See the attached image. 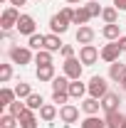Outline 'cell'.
Masks as SVG:
<instances>
[{
  "label": "cell",
  "mask_w": 126,
  "mask_h": 128,
  "mask_svg": "<svg viewBox=\"0 0 126 128\" xmlns=\"http://www.w3.org/2000/svg\"><path fill=\"white\" fill-rule=\"evenodd\" d=\"M72 12H74V8H64L62 12L52 15L49 17V30L54 32V34H64V32L69 30V25H72Z\"/></svg>",
  "instance_id": "cell-1"
},
{
  "label": "cell",
  "mask_w": 126,
  "mask_h": 128,
  "mask_svg": "<svg viewBox=\"0 0 126 128\" xmlns=\"http://www.w3.org/2000/svg\"><path fill=\"white\" fill-rule=\"evenodd\" d=\"M82 72H84V64H82V59H79V57H69V59H64L62 74L67 76V79H72V81L82 79Z\"/></svg>",
  "instance_id": "cell-2"
},
{
  "label": "cell",
  "mask_w": 126,
  "mask_h": 128,
  "mask_svg": "<svg viewBox=\"0 0 126 128\" xmlns=\"http://www.w3.org/2000/svg\"><path fill=\"white\" fill-rule=\"evenodd\" d=\"M8 57H10V62H13V64H20V66L35 62V54H32L30 47H10Z\"/></svg>",
  "instance_id": "cell-3"
},
{
  "label": "cell",
  "mask_w": 126,
  "mask_h": 128,
  "mask_svg": "<svg viewBox=\"0 0 126 128\" xmlns=\"http://www.w3.org/2000/svg\"><path fill=\"white\" fill-rule=\"evenodd\" d=\"M87 91H89V96H94V98H104V96L109 94V84H106V79L104 76H92L89 79V84H87Z\"/></svg>",
  "instance_id": "cell-4"
},
{
  "label": "cell",
  "mask_w": 126,
  "mask_h": 128,
  "mask_svg": "<svg viewBox=\"0 0 126 128\" xmlns=\"http://www.w3.org/2000/svg\"><path fill=\"white\" fill-rule=\"evenodd\" d=\"M17 20H20V10L17 8H5L3 15H0V30L3 32H10L13 27H17Z\"/></svg>",
  "instance_id": "cell-5"
},
{
  "label": "cell",
  "mask_w": 126,
  "mask_h": 128,
  "mask_svg": "<svg viewBox=\"0 0 126 128\" xmlns=\"http://www.w3.org/2000/svg\"><path fill=\"white\" fill-rule=\"evenodd\" d=\"M99 57H101V49H96L94 44H82V49H79V59H82L84 66L96 64V62H99Z\"/></svg>",
  "instance_id": "cell-6"
},
{
  "label": "cell",
  "mask_w": 126,
  "mask_h": 128,
  "mask_svg": "<svg viewBox=\"0 0 126 128\" xmlns=\"http://www.w3.org/2000/svg\"><path fill=\"white\" fill-rule=\"evenodd\" d=\"M20 34H25V37H32L35 32H37V22H35V17L32 15H20V20H17V27H15Z\"/></svg>",
  "instance_id": "cell-7"
},
{
  "label": "cell",
  "mask_w": 126,
  "mask_h": 128,
  "mask_svg": "<svg viewBox=\"0 0 126 128\" xmlns=\"http://www.w3.org/2000/svg\"><path fill=\"white\" fill-rule=\"evenodd\" d=\"M121 52H124V49L119 47V42H109V44L101 47V59H104L106 64H114V62L121 59Z\"/></svg>",
  "instance_id": "cell-8"
},
{
  "label": "cell",
  "mask_w": 126,
  "mask_h": 128,
  "mask_svg": "<svg viewBox=\"0 0 126 128\" xmlns=\"http://www.w3.org/2000/svg\"><path fill=\"white\" fill-rule=\"evenodd\" d=\"M59 121H62L64 126L77 123V121H79V108L74 106V104H64V106H59Z\"/></svg>",
  "instance_id": "cell-9"
},
{
  "label": "cell",
  "mask_w": 126,
  "mask_h": 128,
  "mask_svg": "<svg viewBox=\"0 0 126 128\" xmlns=\"http://www.w3.org/2000/svg\"><path fill=\"white\" fill-rule=\"evenodd\" d=\"M119 104H121V96L116 94V91H109V94L101 98V111H104V113L119 111Z\"/></svg>",
  "instance_id": "cell-10"
},
{
  "label": "cell",
  "mask_w": 126,
  "mask_h": 128,
  "mask_svg": "<svg viewBox=\"0 0 126 128\" xmlns=\"http://www.w3.org/2000/svg\"><path fill=\"white\" fill-rule=\"evenodd\" d=\"M124 76H126V64L121 62V59L114 62V64H109V79L114 81V84H121Z\"/></svg>",
  "instance_id": "cell-11"
},
{
  "label": "cell",
  "mask_w": 126,
  "mask_h": 128,
  "mask_svg": "<svg viewBox=\"0 0 126 128\" xmlns=\"http://www.w3.org/2000/svg\"><path fill=\"white\" fill-rule=\"evenodd\" d=\"M82 111L87 113V116H96V113L101 111V98H94V96L82 98Z\"/></svg>",
  "instance_id": "cell-12"
},
{
  "label": "cell",
  "mask_w": 126,
  "mask_h": 128,
  "mask_svg": "<svg viewBox=\"0 0 126 128\" xmlns=\"http://www.w3.org/2000/svg\"><path fill=\"white\" fill-rule=\"evenodd\" d=\"M94 37H96V32L89 27V25H82L77 30V34H74V40H77L79 44H92L94 42Z\"/></svg>",
  "instance_id": "cell-13"
},
{
  "label": "cell",
  "mask_w": 126,
  "mask_h": 128,
  "mask_svg": "<svg viewBox=\"0 0 126 128\" xmlns=\"http://www.w3.org/2000/svg\"><path fill=\"white\" fill-rule=\"evenodd\" d=\"M104 118H106V128H124L126 126V116L121 111H111Z\"/></svg>",
  "instance_id": "cell-14"
},
{
  "label": "cell",
  "mask_w": 126,
  "mask_h": 128,
  "mask_svg": "<svg viewBox=\"0 0 126 128\" xmlns=\"http://www.w3.org/2000/svg\"><path fill=\"white\" fill-rule=\"evenodd\" d=\"M57 116H59V108H57V104H45V106L40 108V118H42L45 123H52Z\"/></svg>",
  "instance_id": "cell-15"
},
{
  "label": "cell",
  "mask_w": 126,
  "mask_h": 128,
  "mask_svg": "<svg viewBox=\"0 0 126 128\" xmlns=\"http://www.w3.org/2000/svg\"><path fill=\"white\" fill-rule=\"evenodd\" d=\"M89 20H92V15L87 12V8H84V5L74 8V12H72V25H79V27H82V25H87Z\"/></svg>",
  "instance_id": "cell-16"
},
{
  "label": "cell",
  "mask_w": 126,
  "mask_h": 128,
  "mask_svg": "<svg viewBox=\"0 0 126 128\" xmlns=\"http://www.w3.org/2000/svg\"><path fill=\"white\" fill-rule=\"evenodd\" d=\"M101 34H104V40L116 42V40L121 37V27H119V22H114V25H104V27H101Z\"/></svg>",
  "instance_id": "cell-17"
},
{
  "label": "cell",
  "mask_w": 126,
  "mask_h": 128,
  "mask_svg": "<svg viewBox=\"0 0 126 128\" xmlns=\"http://www.w3.org/2000/svg\"><path fill=\"white\" fill-rule=\"evenodd\" d=\"M62 47H64V42L59 40V34H54V32L45 34V49H49V52H59Z\"/></svg>",
  "instance_id": "cell-18"
},
{
  "label": "cell",
  "mask_w": 126,
  "mask_h": 128,
  "mask_svg": "<svg viewBox=\"0 0 126 128\" xmlns=\"http://www.w3.org/2000/svg\"><path fill=\"white\" fill-rule=\"evenodd\" d=\"M87 94H89V91H87V84H82V79L69 84V98H84Z\"/></svg>",
  "instance_id": "cell-19"
},
{
  "label": "cell",
  "mask_w": 126,
  "mask_h": 128,
  "mask_svg": "<svg viewBox=\"0 0 126 128\" xmlns=\"http://www.w3.org/2000/svg\"><path fill=\"white\" fill-rule=\"evenodd\" d=\"M54 76H57V72H54V64L37 66V79H40V81H52Z\"/></svg>",
  "instance_id": "cell-20"
},
{
  "label": "cell",
  "mask_w": 126,
  "mask_h": 128,
  "mask_svg": "<svg viewBox=\"0 0 126 128\" xmlns=\"http://www.w3.org/2000/svg\"><path fill=\"white\" fill-rule=\"evenodd\" d=\"M20 128H37V116H35L32 108H27L20 116Z\"/></svg>",
  "instance_id": "cell-21"
},
{
  "label": "cell",
  "mask_w": 126,
  "mask_h": 128,
  "mask_svg": "<svg viewBox=\"0 0 126 128\" xmlns=\"http://www.w3.org/2000/svg\"><path fill=\"white\" fill-rule=\"evenodd\" d=\"M15 98H17L15 89H8V86H3V89H0V106H3V108H8Z\"/></svg>",
  "instance_id": "cell-22"
},
{
  "label": "cell",
  "mask_w": 126,
  "mask_h": 128,
  "mask_svg": "<svg viewBox=\"0 0 126 128\" xmlns=\"http://www.w3.org/2000/svg\"><path fill=\"white\" fill-rule=\"evenodd\" d=\"M69 84H72V79H67L64 74H59V76L52 79V91H69Z\"/></svg>",
  "instance_id": "cell-23"
},
{
  "label": "cell",
  "mask_w": 126,
  "mask_h": 128,
  "mask_svg": "<svg viewBox=\"0 0 126 128\" xmlns=\"http://www.w3.org/2000/svg\"><path fill=\"white\" fill-rule=\"evenodd\" d=\"M82 128H106V118H99V116H87L82 121Z\"/></svg>",
  "instance_id": "cell-24"
},
{
  "label": "cell",
  "mask_w": 126,
  "mask_h": 128,
  "mask_svg": "<svg viewBox=\"0 0 126 128\" xmlns=\"http://www.w3.org/2000/svg\"><path fill=\"white\" fill-rule=\"evenodd\" d=\"M52 54H54V52H49V49H40V52H35V64H37V66L52 64Z\"/></svg>",
  "instance_id": "cell-25"
},
{
  "label": "cell",
  "mask_w": 126,
  "mask_h": 128,
  "mask_svg": "<svg viewBox=\"0 0 126 128\" xmlns=\"http://www.w3.org/2000/svg\"><path fill=\"white\" fill-rule=\"evenodd\" d=\"M25 111H27V104H25L22 98H15V101L8 106V113H13V116H17V118H20Z\"/></svg>",
  "instance_id": "cell-26"
},
{
  "label": "cell",
  "mask_w": 126,
  "mask_h": 128,
  "mask_svg": "<svg viewBox=\"0 0 126 128\" xmlns=\"http://www.w3.org/2000/svg\"><path fill=\"white\" fill-rule=\"evenodd\" d=\"M27 47L35 49V52H40V49H45V34H32V37H27Z\"/></svg>",
  "instance_id": "cell-27"
},
{
  "label": "cell",
  "mask_w": 126,
  "mask_h": 128,
  "mask_svg": "<svg viewBox=\"0 0 126 128\" xmlns=\"http://www.w3.org/2000/svg\"><path fill=\"white\" fill-rule=\"evenodd\" d=\"M15 94H17V98H22V101H27V98H30V96L35 94V91H32V86H30V84H25V81H20V84L15 86Z\"/></svg>",
  "instance_id": "cell-28"
},
{
  "label": "cell",
  "mask_w": 126,
  "mask_h": 128,
  "mask_svg": "<svg viewBox=\"0 0 126 128\" xmlns=\"http://www.w3.org/2000/svg\"><path fill=\"white\" fill-rule=\"evenodd\" d=\"M17 123H20V118L13 116V113H3L0 116V128H17Z\"/></svg>",
  "instance_id": "cell-29"
},
{
  "label": "cell",
  "mask_w": 126,
  "mask_h": 128,
  "mask_svg": "<svg viewBox=\"0 0 126 128\" xmlns=\"http://www.w3.org/2000/svg\"><path fill=\"white\" fill-rule=\"evenodd\" d=\"M101 20H104V25H114V22L119 20V10H116V8H104Z\"/></svg>",
  "instance_id": "cell-30"
},
{
  "label": "cell",
  "mask_w": 126,
  "mask_h": 128,
  "mask_svg": "<svg viewBox=\"0 0 126 128\" xmlns=\"http://www.w3.org/2000/svg\"><path fill=\"white\" fill-rule=\"evenodd\" d=\"M25 104H27V108H32V111H40V108L45 106V101H42V96H40V94H32Z\"/></svg>",
  "instance_id": "cell-31"
},
{
  "label": "cell",
  "mask_w": 126,
  "mask_h": 128,
  "mask_svg": "<svg viewBox=\"0 0 126 128\" xmlns=\"http://www.w3.org/2000/svg\"><path fill=\"white\" fill-rule=\"evenodd\" d=\"M13 79V64H0V84H8Z\"/></svg>",
  "instance_id": "cell-32"
},
{
  "label": "cell",
  "mask_w": 126,
  "mask_h": 128,
  "mask_svg": "<svg viewBox=\"0 0 126 128\" xmlns=\"http://www.w3.org/2000/svg\"><path fill=\"white\" fill-rule=\"evenodd\" d=\"M84 8H87V12H89L92 17H101V12H104V8H99V2H96V0H89Z\"/></svg>",
  "instance_id": "cell-33"
},
{
  "label": "cell",
  "mask_w": 126,
  "mask_h": 128,
  "mask_svg": "<svg viewBox=\"0 0 126 128\" xmlns=\"http://www.w3.org/2000/svg\"><path fill=\"white\" fill-rule=\"evenodd\" d=\"M69 101V91H52V104H67Z\"/></svg>",
  "instance_id": "cell-34"
},
{
  "label": "cell",
  "mask_w": 126,
  "mask_h": 128,
  "mask_svg": "<svg viewBox=\"0 0 126 128\" xmlns=\"http://www.w3.org/2000/svg\"><path fill=\"white\" fill-rule=\"evenodd\" d=\"M59 54H62L64 59H69V57H74V47H72V44H64V47L59 49Z\"/></svg>",
  "instance_id": "cell-35"
},
{
  "label": "cell",
  "mask_w": 126,
  "mask_h": 128,
  "mask_svg": "<svg viewBox=\"0 0 126 128\" xmlns=\"http://www.w3.org/2000/svg\"><path fill=\"white\" fill-rule=\"evenodd\" d=\"M114 8L116 10H126V0H114Z\"/></svg>",
  "instance_id": "cell-36"
},
{
  "label": "cell",
  "mask_w": 126,
  "mask_h": 128,
  "mask_svg": "<svg viewBox=\"0 0 126 128\" xmlns=\"http://www.w3.org/2000/svg\"><path fill=\"white\" fill-rule=\"evenodd\" d=\"M116 42H119V47H121V49H124V52H126V34H121V37H119Z\"/></svg>",
  "instance_id": "cell-37"
},
{
  "label": "cell",
  "mask_w": 126,
  "mask_h": 128,
  "mask_svg": "<svg viewBox=\"0 0 126 128\" xmlns=\"http://www.w3.org/2000/svg\"><path fill=\"white\" fill-rule=\"evenodd\" d=\"M8 2H10V5H13V8H20V5H25V2H27V0H8Z\"/></svg>",
  "instance_id": "cell-38"
},
{
  "label": "cell",
  "mask_w": 126,
  "mask_h": 128,
  "mask_svg": "<svg viewBox=\"0 0 126 128\" xmlns=\"http://www.w3.org/2000/svg\"><path fill=\"white\" fill-rule=\"evenodd\" d=\"M69 5H79V2H84V0H67Z\"/></svg>",
  "instance_id": "cell-39"
},
{
  "label": "cell",
  "mask_w": 126,
  "mask_h": 128,
  "mask_svg": "<svg viewBox=\"0 0 126 128\" xmlns=\"http://www.w3.org/2000/svg\"><path fill=\"white\" fill-rule=\"evenodd\" d=\"M121 89H124V91H126V76H124V81H121Z\"/></svg>",
  "instance_id": "cell-40"
},
{
  "label": "cell",
  "mask_w": 126,
  "mask_h": 128,
  "mask_svg": "<svg viewBox=\"0 0 126 128\" xmlns=\"http://www.w3.org/2000/svg\"><path fill=\"white\" fill-rule=\"evenodd\" d=\"M35 2H40V0H35Z\"/></svg>",
  "instance_id": "cell-41"
},
{
  "label": "cell",
  "mask_w": 126,
  "mask_h": 128,
  "mask_svg": "<svg viewBox=\"0 0 126 128\" xmlns=\"http://www.w3.org/2000/svg\"><path fill=\"white\" fill-rule=\"evenodd\" d=\"M124 128H126V126H124Z\"/></svg>",
  "instance_id": "cell-42"
}]
</instances>
